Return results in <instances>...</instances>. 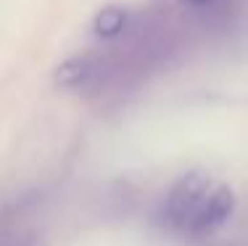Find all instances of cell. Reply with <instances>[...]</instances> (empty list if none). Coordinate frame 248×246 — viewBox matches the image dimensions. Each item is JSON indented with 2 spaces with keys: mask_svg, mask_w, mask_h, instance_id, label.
<instances>
[{
  "mask_svg": "<svg viewBox=\"0 0 248 246\" xmlns=\"http://www.w3.org/2000/svg\"><path fill=\"white\" fill-rule=\"evenodd\" d=\"M0 246H34V236L21 225L0 222Z\"/></svg>",
  "mask_w": 248,
  "mask_h": 246,
  "instance_id": "277c9868",
  "label": "cell"
},
{
  "mask_svg": "<svg viewBox=\"0 0 248 246\" xmlns=\"http://www.w3.org/2000/svg\"><path fill=\"white\" fill-rule=\"evenodd\" d=\"M177 5L198 16L203 24H224L238 11L240 0H177Z\"/></svg>",
  "mask_w": 248,
  "mask_h": 246,
  "instance_id": "3957f363",
  "label": "cell"
},
{
  "mask_svg": "<svg viewBox=\"0 0 248 246\" xmlns=\"http://www.w3.org/2000/svg\"><path fill=\"white\" fill-rule=\"evenodd\" d=\"M235 209L230 185L217 183L203 172H187L172 185L161 207V220L172 233L185 238H203L219 230Z\"/></svg>",
  "mask_w": 248,
  "mask_h": 246,
  "instance_id": "6da1fadb",
  "label": "cell"
},
{
  "mask_svg": "<svg viewBox=\"0 0 248 246\" xmlns=\"http://www.w3.org/2000/svg\"><path fill=\"white\" fill-rule=\"evenodd\" d=\"M132 21H135V16L129 14L124 5H106V8H100L95 14L93 29H95V34L103 40H116V37H124V34L129 32Z\"/></svg>",
  "mask_w": 248,
  "mask_h": 246,
  "instance_id": "7a4b0ae2",
  "label": "cell"
}]
</instances>
